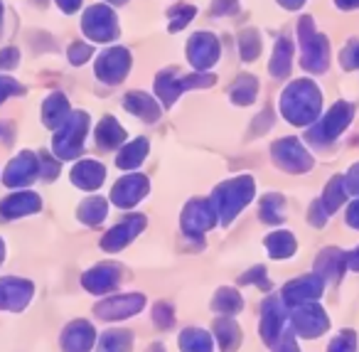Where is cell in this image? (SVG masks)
Returning <instances> with one entry per match:
<instances>
[{
    "label": "cell",
    "instance_id": "6da1fadb",
    "mask_svg": "<svg viewBox=\"0 0 359 352\" xmlns=\"http://www.w3.org/2000/svg\"><path fill=\"white\" fill-rule=\"evenodd\" d=\"M86 32L89 35H94L96 40H109V35L114 32V20H111V13L104 10V8H94V10H89L86 15Z\"/></svg>",
    "mask_w": 359,
    "mask_h": 352
}]
</instances>
